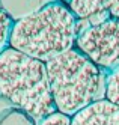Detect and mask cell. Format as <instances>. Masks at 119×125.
I'll use <instances>...</instances> for the list:
<instances>
[{
	"instance_id": "cell-1",
	"label": "cell",
	"mask_w": 119,
	"mask_h": 125,
	"mask_svg": "<svg viewBox=\"0 0 119 125\" xmlns=\"http://www.w3.org/2000/svg\"><path fill=\"white\" fill-rule=\"evenodd\" d=\"M78 32L68 6L53 2L14 21L9 47L47 63L76 47Z\"/></svg>"
},
{
	"instance_id": "cell-2",
	"label": "cell",
	"mask_w": 119,
	"mask_h": 125,
	"mask_svg": "<svg viewBox=\"0 0 119 125\" xmlns=\"http://www.w3.org/2000/svg\"><path fill=\"white\" fill-rule=\"evenodd\" d=\"M45 66L57 113L72 118L86 107L106 100L107 73L77 47L48 60Z\"/></svg>"
},
{
	"instance_id": "cell-3",
	"label": "cell",
	"mask_w": 119,
	"mask_h": 125,
	"mask_svg": "<svg viewBox=\"0 0 119 125\" xmlns=\"http://www.w3.org/2000/svg\"><path fill=\"white\" fill-rule=\"evenodd\" d=\"M0 98L39 122L56 113L45 63L11 47L0 54Z\"/></svg>"
},
{
	"instance_id": "cell-4",
	"label": "cell",
	"mask_w": 119,
	"mask_h": 125,
	"mask_svg": "<svg viewBox=\"0 0 119 125\" xmlns=\"http://www.w3.org/2000/svg\"><path fill=\"white\" fill-rule=\"evenodd\" d=\"M76 47L106 73L119 69V20H108L78 32Z\"/></svg>"
},
{
	"instance_id": "cell-5",
	"label": "cell",
	"mask_w": 119,
	"mask_h": 125,
	"mask_svg": "<svg viewBox=\"0 0 119 125\" xmlns=\"http://www.w3.org/2000/svg\"><path fill=\"white\" fill-rule=\"evenodd\" d=\"M69 125H119V109L106 100L98 101L74 115Z\"/></svg>"
},
{
	"instance_id": "cell-6",
	"label": "cell",
	"mask_w": 119,
	"mask_h": 125,
	"mask_svg": "<svg viewBox=\"0 0 119 125\" xmlns=\"http://www.w3.org/2000/svg\"><path fill=\"white\" fill-rule=\"evenodd\" d=\"M66 6L77 21H90V26L106 21L112 17L108 0H68Z\"/></svg>"
},
{
	"instance_id": "cell-7",
	"label": "cell",
	"mask_w": 119,
	"mask_h": 125,
	"mask_svg": "<svg viewBox=\"0 0 119 125\" xmlns=\"http://www.w3.org/2000/svg\"><path fill=\"white\" fill-rule=\"evenodd\" d=\"M14 26V20L8 11L3 8L2 2H0V54L9 47V38H11V30Z\"/></svg>"
},
{
	"instance_id": "cell-8",
	"label": "cell",
	"mask_w": 119,
	"mask_h": 125,
	"mask_svg": "<svg viewBox=\"0 0 119 125\" xmlns=\"http://www.w3.org/2000/svg\"><path fill=\"white\" fill-rule=\"evenodd\" d=\"M106 101L119 109V69L110 71L106 75Z\"/></svg>"
},
{
	"instance_id": "cell-9",
	"label": "cell",
	"mask_w": 119,
	"mask_h": 125,
	"mask_svg": "<svg viewBox=\"0 0 119 125\" xmlns=\"http://www.w3.org/2000/svg\"><path fill=\"white\" fill-rule=\"evenodd\" d=\"M69 121H71V118L56 112V113L47 116L45 119H42L39 122V125H69Z\"/></svg>"
},
{
	"instance_id": "cell-10",
	"label": "cell",
	"mask_w": 119,
	"mask_h": 125,
	"mask_svg": "<svg viewBox=\"0 0 119 125\" xmlns=\"http://www.w3.org/2000/svg\"><path fill=\"white\" fill-rule=\"evenodd\" d=\"M108 5H110V15L119 20V0H108Z\"/></svg>"
}]
</instances>
